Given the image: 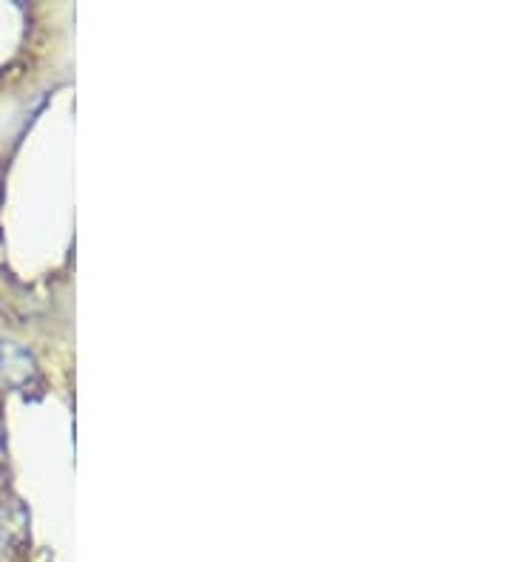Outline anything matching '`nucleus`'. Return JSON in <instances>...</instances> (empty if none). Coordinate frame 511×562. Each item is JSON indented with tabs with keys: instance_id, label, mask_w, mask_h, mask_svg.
Here are the masks:
<instances>
[{
	"instance_id": "f257e3e1",
	"label": "nucleus",
	"mask_w": 511,
	"mask_h": 562,
	"mask_svg": "<svg viewBox=\"0 0 511 562\" xmlns=\"http://www.w3.org/2000/svg\"><path fill=\"white\" fill-rule=\"evenodd\" d=\"M0 372L12 384H26L35 378V358L32 352L23 350L20 344H0Z\"/></svg>"
},
{
	"instance_id": "f03ea898",
	"label": "nucleus",
	"mask_w": 511,
	"mask_h": 562,
	"mask_svg": "<svg viewBox=\"0 0 511 562\" xmlns=\"http://www.w3.org/2000/svg\"><path fill=\"white\" fill-rule=\"evenodd\" d=\"M3 528H6V537H9L15 545L26 543V537H29V511L23 509L20 500H12V503H9V511H6V526Z\"/></svg>"
}]
</instances>
